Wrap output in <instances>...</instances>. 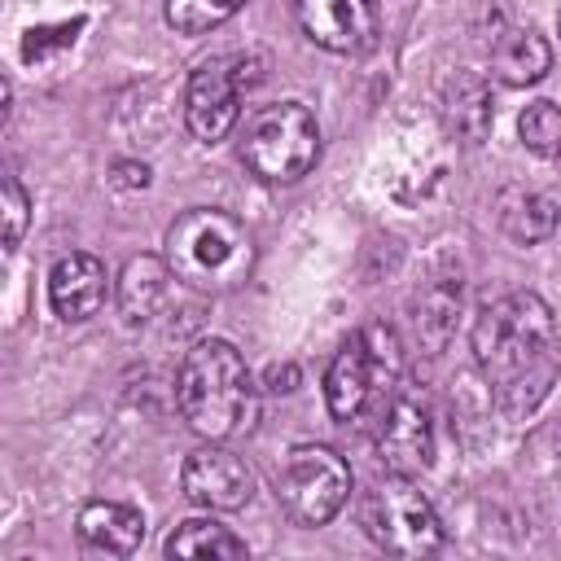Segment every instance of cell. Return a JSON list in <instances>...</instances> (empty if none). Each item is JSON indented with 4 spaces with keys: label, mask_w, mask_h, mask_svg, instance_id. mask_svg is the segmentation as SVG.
<instances>
[{
    "label": "cell",
    "mask_w": 561,
    "mask_h": 561,
    "mask_svg": "<svg viewBox=\"0 0 561 561\" xmlns=\"http://www.w3.org/2000/svg\"><path fill=\"white\" fill-rule=\"evenodd\" d=\"M473 359L500 412L530 416L561 373V333L548 302L530 289L491 298L473 320Z\"/></svg>",
    "instance_id": "obj_1"
},
{
    "label": "cell",
    "mask_w": 561,
    "mask_h": 561,
    "mask_svg": "<svg viewBox=\"0 0 561 561\" xmlns=\"http://www.w3.org/2000/svg\"><path fill=\"white\" fill-rule=\"evenodd\" d=\"M175 399L188 430H197L210 443L250 434L259 416V390L250 381V368L241 351L224 337H206L184 355L175 377Z\"/></svg>",
    "instance_id": "obj_2"
},
{
    "label": "cell",
    "mask_w": 561,
    "mask_h": 561,
    "mask_svg": "<svg viewBox=\"0 0 561 561\" xmlns=\"http://www.w3.org/2000/svg\"><path fill=\"white\" fill-rule=\"evenodd\" d=\"M254 263L250 232L228 210H184L167 228V267L193 289H232Z\"/></svg>",
    "instance_id": "obj_3"
},
{
    "label": "cell",
    "mask_w": 561,
    "mask_h": 561,
    "mask_svg": "<svg viewBox=\"0 0 561 561\" xmlns=\"http://www.w3.org/2000/svg\"><path fill=\"white\" fill-rule=\"evenodd\" d=\"M399 368H403V355H399L394 329L364 324L359 333H351V342L333 355L324 373V399L333 421L355 425L364 416H377L399 386Z\"/></svg>",
    "instance_id": "obj_4"
},
{
    "label": "cell",
    "mask_w": 561,
    "mask_h": 561,
    "mask_svg": "<svg viewBox=\"0 0 561 561\" xmlns=\"http://www.w3.org/2000/svg\"><path fill=\"white\" fill-rule=\"evenodd\" d=\"M316 158H320V127L307 105L280 101V105H263L250 114V123L241 131V162L259 180L289 184V180L307 175L316 167Z\"/></svg>",
    "instance_id": "obj_5"
},
{
    "label": "cell",
    "mask_w": 561,
    "mask_h": 561,
    "mask_svg": "<svg viewBox=\"0 0 561 561\" xmlns=\"http://www.w3.org/2000/svg\"><path fill=\"white\" fill-rule=\"evenodd\" d=\"M359 526L377 548H386L394 557H430L443 548V522H438L434 504L403 473H386L381 482H373L364 491Z\"/></svg>",
    "instance_id": "obj_6"
},
{
    "label": "cell",
    "mask_w": 561,
    "mask_h": 561,
    "mask_svg": "<svg viewBox=\"0 0 561 561\" xmlns=\"http://www.w3.org/2000/svg\"><path fill=\"white\" fill-rule=\"evenodd\" d=\"M346 495H351V465L324 443L294 447L276 473V500L298 526L333 522Z\"/></svg>",
    "instance_id": "obj_7"
},
{
    "label": "cell",
    "mask_w": 561,
    "mask_h": 561,
    "mask_svg": "<svg viewBox=\"0 0 561 561\" xmlns=\"http://www.w3.org/2000/svg\"><path fill=\"white\" fill-rule=\"evenodd\" d=\"M377 456L386 473L416 478L434 465V412L416 390L394 386L377 412Z\"/></svg>",
    "instance_id": "obj_8"
},
{
    "label": "cell",
    "mask_w": 561,
    "mask_h": 561,
    "mask_svg": "<svg viewBox=\"0 0 561 561\" xmlns=\"http://www.w3.org/2000/svg\"><path fill=\"white\" fill-rule=\"evenodd\" d=\"M245 70H250V57H210L193 70L188 96H184V118L197 140L215 145L232 131L237 110H241V88H250V79H254Z\"/></svg>",
    "instance_id": "obj_9"
},
{
    "label": "cell",
    "mask_w": 561,
    "mask_h": 561,
    "mask_svg": "<svg viewBox=\"0 0 561 561\" xmlns=\"http://www.w3.org/2000/svg\"><path fill=\"white\" fill-rule=\"evenodd\" d=\"M180 486L193 504L202 508H215V513H232L241 504H250L254 495V473L245 469V460L228 447H197L188 460H184V473H180Z\"/></svg>",
    "instance_id": "obj_10"
},
{
    "label": "cell",
    "mask_w": 561,
    "mask_h": 561,
    "mask_svg": "<svg viewBox=\"0 0 561 561\" xmlns=\"http://www.w3.org/2000/svg\"><path fill=\"white\" fill-rule=\"evenodd\" d=\"M298 22L329 53H364L377 35L373 0H298Z\"/></svg>",
    "instance_id": "obj_11"
},
{
    "label": "cell",
    "mask_w": 561,
    "mask_h": 561,
    "mask_svg": "<svg viewBox=\"0 0 561 561\" xmlns=\"http://www.w3.org/2000/svg\"><path fill=\"white\" fill-rule=\"evenodd\" d=\"M105 263L75 250V254H61L48 272V302L61 320H88L101 302H105Z\"/></svg>",
    "instance_id": "obj_12"
},
{
    "label": "cell",
    "mask_w": 561,
    "mask_h": 561,
    "mask_svg": "<svg viewBox=\"0 0 561 561\" xmlns=\"http://www.w3.org/2000/svg\"><path fill=\"white\" fill-rule=\"evenodd\" d=\"M79 543L88 552H105V557H127L140 548L145 539V517L131 508V504H118V500H92L79 508Z\"/></svg>",
    "instance_id": "obj_13"
},
{
    "label": "cell",
    "mask_w": 561,
    "mask_h": 561,
    "mask_svg": "<svg viewBox=\"0 0 561 561\" xmlns=\"http://www.w3.org/2000/svg\"><path fill=\"white\" fill-rule=\"evenodd\" d=\"M552 70V44L539 31H504L491 48V75L508 88H530Z\"/></svg>",
    "instance_id": "obj_14"
},
{
    "label": "cell",
    "mask_w": 561,
    "mask_h": 561,
    "mask_svg": "<svg viewBox=\"0 0 561 561\" xmlns=\"http://www.w3.org/2000/svg\"><path fill=\"white\" fill-rule=\"evenodd\" d=\"M443 127L465 145H478L491 131V88H486L482 75L460 70L456 79H447V88H443Z\"/></svg>",
    "instance_id": "obj_15"
},
{
    "label": "cell",
    "mask_w": 561,
    "mask_h": 561,
    "mask_svg": "<svg viewBox=\"0 0 561 561\" xmlns=\"http://www.w3.org/2000/svg\"><path fill=\"white\" fill-rule=\"evenodd\" d=\"M557 202L548 193H535V188H504L500 202H495V219L504 228L508 241L517 245H539L557 232Z\"/></svg>",
    "instance_id": "obj_16"
},
{
    "label": "cell",
    "mask_w": 561,
    "mask_h": 561,
    "mask_svg": "<svg viewBox=\"0 0 561 561\" xmlns=\"http://www.w3.org/2000/svg\"><path fill=\"white\" fill-rule=\"evenodd\" d=\"M456 311H460V280L456 276H434L430 285H421L416 298H412L416 342L425 351H443L451 329H456Z\"/></svg>",
    "instance_id": "obj_17"
},
{
    "label": "cell",
    "mask_w": 561,
    "mask_h": 561,
    "mask_svg": "<svg viewBox=\"0 0 561 561\" xmlns=\"http://www.w3.org/2000/svg\"><path fill=\"white\" fill-rule=\"evenodd\" d=\"M175 272L167 267V259H153V254H140V259H127L123 276H118V307L123 316L136 324V320H149L167 294V280Z\"/></svg>",
    "instance_id": "obj_18"
},
{
    "label": "cell",
    "mask_w": 561,
    "mask_h": 561,
    "mask_svg": "<svg viewBox=\"0 0 561 561\" xmlns=\"http://www.w3.org/2000/svg\"><path fill=\"white\" fill-rule=\"evenodd\" d=\"M167 557H245V539L219 522H180L167 535Z\"/></svg>",
    "instance_id": "obj_19"
},
{
    "label": "cell",
    "mask_w": 561,
    "mask_h": 561,
    "mask_svg": "<svg viewBox=\"0 0 561 561\" xmlns=\"http://www.w3.org/2000/svg\"><path fill=\"white\" fill-rule=\"evenodd\" d=\"M517 136L535 158H561V105L535 101L517 118Z\"/></svg>",
    "instance_id": "obj_20"
},
{
    "label": "cell",
    "mask_w": 561,
    "mask_h": 561,
    "mask_svg": "<svg viewBox=\"0 0 561 561\" xmlns=\"http://www.w3.org/2000/svg\"><path fill=\"white\" fill-rule=\"evenodd\" d=\"M245 0H167V22L180 35H206L215 26H224Z\"/></svg>",
    "instance_id": "obj_21"
},
{
    "label": "cell",
    "mask_w": 561,
    "mask_h": 561,
    "mask_svg": "<svg viewBox=\"0 0 561 561\" xmlns=\"http://www.w3.org/2000/svg\"><path fill=\"white\" fill-rule=\"evenodd\" d=\"M83 31V18L70 22H48V26H31L22 35V61H48L53 53H66Z\"/></svg>",
    "instance_id": "obj_22"
},
{
    "label": "cell",
    "mask_w": 561,
    "mask_h": 561,
    "mask_svg": "<svg viewBox=\"0 0 561 561\" xmlns=\"http://www.w3.org/2000/svg\"><path fill=\"white\" fill-rule=\"evenodd\" d=\"M26 193H22V184L13 180V175H4V245L13 250L18 241H22V232H26Z\"/></svg>",
    "instance_id": "obj_23"
},
{
    "label": "cell",
    "mask_w": 561,
    "mask_h": 561,
    "mask_svg": "<svg viewBox=\"0 0 561 561\" xmlns=\"http://www.w3.org/2000/svg\"><path fill=\"white\" fill-rule=\"evenodd\" d=\"M114 184L118 188H145L149 184V167L145 162H118L114 167Z\"/></svg>",
    "instance_id": "obj_24"
},
{
    "label": "cell",
    "mask_w": 561,
    "mask_h": 561,
    "mask_svg": "<svg viewBox=\"0 0 561 561\" xmlns=\"http://www.w3.org/2000/svg\"><path fill=\"white\" fill-rule=\"evenodd\" d=\"M557 473H561V430H557Z\"/></svg>",
    "instance_id": "obj_25"
}]
</instances>
